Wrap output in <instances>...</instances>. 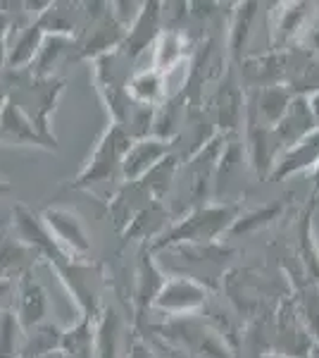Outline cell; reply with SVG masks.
<instances>
[{
	"mask_svg": "<svg viewBox=\"0 0 319 358\" xmlns=\"http://www.w3.org/2000/svg\"><path fill=\"white\" fill-rule=\"evenodd\" d=\"M126 358H158V356L148 349V344H143L141 339H136V342L129 346V354H126Z\"/></svg>",
	"mask_w": 319,
	"mask_h": 358,
	"instance_id": "cell-34",
	"label": "cell"
},
{
	"mask_svg": "<svg viewBox=\"0 0 319 358\" xmlns=\"http://www.w3.org/2000/svg\"><path fill=\"white\" fill-rule=\"evenodd\" d=\"M315 196H312L310 206L305 208L303 217H300V227H298V253H300V270L303 275L310 277L312 282L319 285V246L315 241V224H312V215H315Z\"/></svg>",
	"mask_w": 319,
	"mask_h": 358,
	"instance_id": "cell-24",
	"label": "cell"
},
{
	"mask_svg": "<svg viewBox=\"0 0 319 358\" xmlns=\"http://www.w3.org/2000/svg\"><path fill=\"white\" fill-rule=\"evenodd\" d=\"M174 141L170 138H160V136H146L138 138L131 143L129 153L124 155V163H121V182L133 184L138 179H143L148 172H153L162 160H167L172 155Z\"/></svg>",
	"mask_w": 319,
	"mask_h": 358,
	"instance_id": "cell-10",
	"label": "cell"
},
{
	"mask_svg": "<svg viewBox=\"0 0 319 358\" xmlns=\"http://www.w3.org/2000/svg\"><path fill=\"white\" fill-rule=\"evenodd\" d=\"M0 141L17 143V146H36L45 148V151H55L57 148L38 134V129L31 124V120L15 103H8L3 108V113H0Z\"/></svg>",
	"mask_w": 319,
	"mask_h": 358,
	"instance_id": "cell-18",
	"label": "cell"
},
{
	"mask_svg": "<svg viewBox=\"0 0 319 358\" xmlns=\"http://www.w3.org/2000/svg\"><path fill=\"white\" fill-rule=\"evenodd\" d=\"M121 332L124 322L112 306H105V310L96 320V358H126L121 354Z\"/></svg>",
	"mask_w": 319,
	"mask_h": 358,
	"instance_id": "cell-23",
	"label": "cell"
},
{
	"mask_svg": "<svg viewBox=\"0 0 319 358\" xmlns=\"http://www.w3.org/2000/svg\"><path fill=\"white\" fill-rule=\"evenodd\" d=\"M162 29H165V22H162V3H158V0H146V3H141L136 20L126 29V38L121 50L136 62L148 48H153L155 41L160 38Z\"/></svg>",
	"mask_w": 319,
	"mask_h": 358,
	"instance_id": "cell-11",
	"label": "cell"
},
{
	"mask_svg": "<svg viewBox=\"0 0 319 358\" xmlns=\"http://www.w3.org/2000/svg\"><path fill=\"white\" fill-rule=\"evenodd\" d=\"M260 358H291V356H279V354H262Z\"/></svg>",
	"mask_w": 319,
	"mask_h": 358,
	"instance_id": "cell-43",
	"label": "cell"
},
{
	"mask_svg": "<svg viewBox=\"0 0 319 358\" xmlns=\"http://www.w3.org/2000/svg\"><path fill=\"white\" fill-rule=\"evenodd\" d=\"M3 82L10 89V103H15L31 120V124L45 141L57 146L50 117H53L60 96L65 94V79L55 77V74L53 77H34L29 69H8L3 74Z\"/></svg>",
	"mask_w": 319,
	"mask_h": 358,
	"instance_id": "cell-2",
	"label": "cell"
},
{
	"mask_svg": "<svg viewBox=\"0 0 319 358\" xmlns=\"http://www.w3.org/2000/svg\"><path fill=\"white\" fill-rule=\"evenodd\" d=\"M40 358H69L67 351H62V349H55V351H48L45 356H40Z\"/></svg>",
	"mask_w": 319,
	"mask_h": 358,
	"instance_id": "cell-39",
	"label": "cell"
},
{
	"mask_svg": "<svg viewBox=\"0 0 319 358\" xmlns=\"http://www.w3.org/2000/svg\"><path fill=\"white\" fill-rule=\"evenodd\" d=\"M126 27L114 17L110 3H84V20L74 36V60H98L124 45ZM72 57V55H69Z\"/></svg>",
	"mask_w": 319,
	"mask_h": 358,
	"instance_id": "cell-3",
	"label": "cell"
},
{
	"mask_svg": "<svg viewBox=\"0 0 319 358\" xmlns=\"http://www.w3.org/2000/svg\"><path fill=\"white\" fill-rule=\"evenodd\" d=\"M40 256L31 246H27L15 229H0V282L22 280L24 275L34 273V265Z\"/></svg>",
	"mask_w": 319,
	"mask_h": 358,
	"instance_id": "cell-14",
	"label": "cell"
},
{
	"mask_svg": "<svg viewBox=\"0 0 319 358\" xmlns=\"http://www.w3.org/2000/svg\"><path fill=\"white\" fill-rule=\"evenodd\" d=\"M281 213L279 203H267L260 208H253V210H246L236 217L234 227L229 229V236H241V234H251L258 232V229L267 227L272 220H276V215Z\"/></svg>",
	"mask_w": 319,
	"mask_h": 358,
	"instance_id": "cell-31",
	"label": "cell"
},
{
	"mask_svg": "<svg viewBox=\"0 0 319 358\" xmlns=\"http://www.w3.org/2000/svg\"><path fill=\"white\" fill-rule=\"evenodd\" d=\"M53 268H55V273L60 275V280H62V285H65V289L69 292V296H72L74 303H77L81 317L98 320L103 310H105V303H103L105 282H103L101 265L65 258V261L55 263Z\"/></svg>",
	"mask_w": 319,
	"mask_h": 358,
	"instance_id": "cell-5",
	"label": "cell"
},
{
	"mask_svg": "<svg viewBox=\"0 0 319 358\" xmlns=\"http://www.w3.org/2000/svg\"><path fill=\"white\" fill-rule=\"evenodd\" d=\"M312 182H315V194H312V196H317L319 194V165L312 170Z\"/></svg>",
	"mask_w": 319,
	"mask_h": 358,
	"instance_id": "cell-40",
	"label": "cell"
},
{
	"mask_svg": "<svg viewBox=\"0 0 319 358\" xmlns=\"http://www.w3.org/2000/svg\"><path fill=\"white\" fill-rule=\"evenodd\" d=\"M10 189H13V187H10V182H5V179H0V199H3L5 194H10Z\"/></svg>",
	"mask_w": 319,
	"mask_h": 358,
	"instance_id": "cell-41",
	"label": "cell"
},
{
	"mask_svg": "<svg viewBox=\"0 0 319 358\" xmlns=\"http://www.w3.org/2000/svg\"><path fill=\"white\" fill-rule=\"evenodd\" d=\"M17 320H20L22 330L29 332L34 327L43 325L45 317H48L50 303H48V294L43 287L34 280L31 275H24L22 280L15 282V306H13Z\"/></svg>",
	"mask_w": 319,
	"mask_h": 358,
	"instance_id": "cell-13",
	"label": "cell"
},
{
	"mask_svg": "<svg viewBox=\"0 0 319 358\" xmlns=\"http://www.w3.org/2000/svg\"><path fill=\"white\" fill-rule=\"evenodd\" d=\"M186 45H188V38L184 31L162 29L160 38L153 45V67L167 77V74H170L174 67H179V62L186 57Z\"/></svg>",
	"mask_w": 319,
	"mask_h": 358,
	"instance_id": "cell-25",
	"label": "cell"
},
{
	"mask_svg": "<svg viewBox=\"0 0 319 358\" xmlns=\"http://www.w3.org/2000/svg\"><path fill=\"white\" fill-rule=\"evenodd\" d=\"M129 96L133 103L148 108H160L167 101V77L155 67L138 69L129 79Z\"/></svg>",
	"mask_w": 319,
	"mask_h": 358,
	"instance_id": "cell-20",
	"label": "cell"
},
{
	"mask_svg": "<svg viewBox=\"0 0 319 358\" xmlns=\"http://www.w3.org/2000/svg\"><path fill=\"white\" fill-rule=\"evenodd\" d=\"M62 351L69 358H96V320L79 317L77 325L62 330Z\"/></svg>",
	"mask_w": 319,
	"mask_h": 358,
	"instance_id": "cell-28",
	"label": "cell"
},
{
	"mask_svg": "<svg viewBox=\"0 0 319 358\" xmlns=\"http://www.w3.org/2000/svg\"><path fill=\"white\" fill-rule=\"evenodd\" d=\"M24 330L13 308L0 310V358H22Z\"/></svg>",
	"mask_w": 319,
	"mask_h": 358,
	"instance_id": "cell-30",
	"label": "cell"
},
{
	"mask_svg": "<svg viewBox=\"0 0 319 358\" xmlns=\"http://www.w3.org/2000/svg\"><path fill=\"white\" fill-rule=\"evenodd\" d=\"M269 10V50H288L315 20V3H274Z\"/></svg>",
	"mask_w": 319,
	"mask_h": 358,
	"instance_id": "cell-8",
	"label": "cell"
},
{
	"mask_svg": "<svg viewBox=\"0 0 319 358\" xmlns=\"http://www.w3.org/2000/svg\"><path fill=\"white\" fill-rule=\"evenodd\" d=\"M307 358H319V344L310 351V354H307Z\"/></svg>",
	"mask_w": 319,
	"mask_h": 358,
	"instance_id": "cell-42",
	"label": "cell"
},
{
	"mask_svg": "<svg viewBox=\"0 0 319 358\" xmlns=\"http://www.w3.org/2000/svg\"><path fill=\"white\" fill-rule=\"evenodd\" d=\"M317 165H319V127L300 138L298 143H293L291 148H286L276 158L269 182H283V179L298 175V172H312Z\"/></svg>",
	"mask_w": 319,
	"mask_h": 358,
	"instance_id": "cell-16",
	"label": "cell"
},
{
	"mask_svg": "<svg viewBox=\"0 0 319 358\" xmlns=\"http://www.w3.org/2000/svg\"><path fill=\"white\" fill-rule=\"evenodd\" d=\"M241 215V208L224 201H210V203L193 206L184 217L174 220L160 239H155L148 248L153 253L170 251L177 246H210L217 244L222 234H229L236 217Z\"/></svg>",
	"mask_w": 319,
	"mask_h": 358,
	"instance_id": "cell-1",
	"label": "cell"
},
{
	"mask_svg": "<svg viewBox=\"0 0 319 358\" xmlns=\"http://www.w3.org/2000/svg\"><path fill=\"white\" fill-rule=\"evenodd\" d=\"M165 282H167L165 273L160 270L153 251L146 246L141 258H138L136 280H133V315H136V325H141L146 313L153 308L155 299H158Z\"/></svg>",
	"mask_w": 319,
	"mask_h": 358,
	"instance_id": "cell-12",
	"label": "cell"
},
{
	"mask_svg": "<svg viewBox=\"0 0 319 358\" xmlns=\"http://www.w3.org/2000/svg\"><path fill=\"white\" fill-rule=\"evenodd\" d=\"M43 38H45V34H43V29L38 27V22L29 15H22L8 38V69L31 67Z\"/></svg>",
	"mask_w": 319,
	"mask_h": 358,
	"instance_id": "cell-15",
	"label": "cell"
},
{
	"mask_svg": "<svg viewBox=\"0 0 319 358\" xmlns=\"http://www.w3.org/2000/svg\"><path fill=\"white\" fill-rule=\"evenodd\" d=\"M72 50H74V38L45 34L43 43H40V48H38L36 60H34V65L29 67V72H31L34 77H53L55 65L67 53L72 55Z\"/></svg>",
	"mask_w": 319,
	"mask_h": 358,
	"instance_id": "cell-27",
	"label": "cell"
},
{
	"mask_svg": "<svg viewBox=\"0 0 319 358\" xmlns=\"http://www.w3.org/2000/svg\"><path fill=\"white\" fill-rule=\"evenodd\" d=\"M133 138L126 134V129H121L119 124L110 122L103 134L98 136L94 151H91L89 160L79 170V175L74 177L72 189H89L91 184L98 182H110L121 172V163L124 155L129 153Z\"/></svg>",
	"mask_w": 319,
	"mask_h": 358,
	"instance_id": "cell-4",
	"label": "cell"
},
{
	"mask_svg": "<svg viewBox=\"0 0 319 358\" xmlns=\"http://www.w3.org/2000/svg\"><path fill=\"white\" fill-rule=\"evenodd\" d=\"M293 289L295 296L291 301L298 308V313L307 325V330H310L312 339L319 344V285L312 282L307 275H300V282L293 277Z\"/></svg>",
	"mask_w": 319,
	"mask_h": 358,
	"instance_id": "cell-26",
	"label": "cell"
},
{
	"mask_svg": "<svg viewBox=\"0 0 319 358\" xmlns=\"http://www.w3.org/2000/svg\"><path fill=\"white\" fill-rule=\"evenodd\" d=\"M315 129H317V122L310 110V98L295 96L288 113L272 127V134H274V141H276V146H279V151L283 153L286 148H291L293 143H298L300 138Z\"/></svg>",
	"mask_w": 319,
	"mask_h": 358,
	"instance_id": "cell-17",
	"label": "cell"
},
{
	"mask_svg": "<svg viewBox=\"0 0 319 358\" xmlns=\"http://www.w3.org/2000/svg\"><path fill=\"white\" fill-rule=\"evenodd\" d=\"M62 344V330L53 322L45 320L43 325L34 327V330L24 332V349H22V358H40L48 351L60 349Z\"/></svg>",
	"mask_w": 319,
	"mask_h": 358,
	"instance_id": "cell-29",
	"label": "cell"
},
{
	"mask_svg": "<svg viewBox=\"0 0 319 358\" xmlns=\"http://www.w3.org/2000/svg\"><path fill=\"white\" fill-rule=\"evenodd\" d=\"M207 296H210V289L202 287L200 282L191 280L186 275H174L167 277V282L162 285L153 308L170 317L198 315L205 308Z\"/></svg>",
	"mask_w": 319,
	"mask_h": 358,
	"instance_id": "cell-7",
	"label": "cell"
},
{
	"mask_svg": "<svg viewBox=\"0 0 319 358\" xmlns=\"http://www.w3.org/2000/svg\"><path fill=\"white\" fill-rule=\"evenodd\" d=\"M8 72V41L0 38V77Z\"/></svg>",
	"mask_w": 319,
	"mask_h": 358,
	"instance_id": "cell-35",
	"label": "cell"
},
{
	"mask_svg": "<svg viewBox=\"0 0 319 358\" xmlns=\"http://www.w3.org/2000/svg\"><path fill=\"white\" fill-rule=\"evenodd\" d=\"M234 8L236 10L231 13V22H229V57L234 65H241L243 50H246L248 38H251L253 31V22L262 5L246 0V3H236Z\"/></svg>",
	"mask_w": 319,
	"mask_h": 358,
	"instance_id": "cell-21",
	"label": "cell"
},
{
	"mask_svg": "<svg viewBox=\"0 0 319 358\" xmlns=\"http://www.w3.org/2000/svg\"><path fill=\"white\" fill-rule=\"evenodd\" d=\"M22 15H8V13H0V38L3 41H8L10 38V34H13V29L17 24V20H20Z\"/></svg>",
	"mask_w": 319,
	"mask_h": 358,
	"instance_id": "cell-33",
	"label": "cell"
},
{
	"mask_svg": "<svg viewBox=\"0 0 319 358\" xmlns=\"http://www.w3.org/2000/svg\"><path fill=\"white\" fill-rule=\"evenodd\" d=\"M310 110H312V117H315V122L319 127V94L310 96Z\"/></svg>",
	"mask_w": 319,
	"mask_h": 358,
	"instance_id": "cell-37",
	"label": "cell"
},
{
	"mask_svg": "<svg viewBox=\"0 0 319 358\" xmlns=\"http://www.w3.org/2000/svg\"><path fill=\"white\" fill-rule=\"evenodd\" d=\"M84 20V3H69V0H55L48 3L36 22L43 29V34H55V36H69L74 38Z\"/></svg>",
	"mask_w": 319,
	"mask_h": 358,
	"instance_id": "cell-19",
	"label": "cell"
},
{
	"mask_svg": "<svg viewBox=\"0 0 319 358\" xmlns=\"http://www.w3.org/2000/svg\"><path fill=\"white\" fill-rule=\"evenodd\" d=\"M10 292H15V285H13V282H0V303L5 301V296H8Z\"/></svg>",
	"mask_w": 319,
	"mask_h": 358,
	"instance_id": "cell-38",
	"label": "cell"
},
{
	"mask_svg": "<svg viewBox=\"0 0 319 358\" xmlns=\"http://www.w3.org/2000/svg\"><path fill=\"white\" fill-rule=\"evenodd\" d=\"M298 45L303 50H307L312 57H317L319 60V22L312 20L310 24H307V29L303 31V36H300Z\"/></svg>",
	"mask_w": 319,
	"mask_h": 358,
	"instance_id": "cell-32",
	"label": "cell"
},
{
	"mask_svg": "<svg viewBox=\"0 0 319 358\" xmlns=\"http://www.w3.org/2000/svg\"><path fill=\"white\" fill-rule=\"evenodd\" d=\"M246 120V96L239 89V84L234 79H226V84H222L217 96V124H219V134L229 136L231 131L239 129V124H243Z\"/></svg>",
	"mask_w": 319,
	"mask_h": 358,
	"instance_id": "cell-22",
	"label": "cell"
},
{
	"mask_svg": "<svg viewBox=\"0 0 319 358\" xmlns=\"http://www.w3.org/2000/svg\"><path fill=\"white\" fill-rule=\"evenodd\" d=\"M10 103V89L8 84L3 82V77H0V113H3V108Z\"/></svg>",
	"mask_w": 319,
	"mask_h": 358,
	"instance_id": "cell-36",
	"label": "cell"
},
{
	"mask_svg": "<svg viewBox=\"0 0 319 358\" xmlns=\"http://www.w3.org/2000/svg\"><path fill=\"white\" fill-rule=\"evenodd\" d=\"M40 220H43L45 229L53 236L57 248L67 258H74V261H86L89 258L91 239L77 213L69 210V208H45L40 213Z\"/></svg>",
	"mask_w": 319,
	"mask_h": 358,
	"instance_id": "cell-6",
	"label": "cell"
},
{
	"mask_svg": "<svg viewBox=\"0 0 319 358\" xmlns=\"http://www.w3.org/2000/svg\"><path fill=\"white\" fill-rule=\"evenodd\" d=\"M317 10H319V3H317Z\"/></svg>",
	"mask_w": 319,
	"mask_h": 358,
	"instance_id": "cell-44",
	"label": "cell"
},
{
	"mask_svg": "<svg viewBox=\"0 0 319 358\" xmlns=\"http://www.w3.org/2000/svg\"><path fill=\"white\" fill-rule=\"evenodd\" d=\"M13 229L27 246H31L34 251L38 253L40 261H48L50 265H55V263H60V261H65V258H67L65 253L57 248V244L53 241V236H50L48 229H45L40 215H36V213H34L29 206H24V203L15 206Z\"/></svg>",
	"mask_w": 319,
	"mask_h": 358,
	"instance_id": "cell-9",
	"label": "cell"
}]
</instances>
